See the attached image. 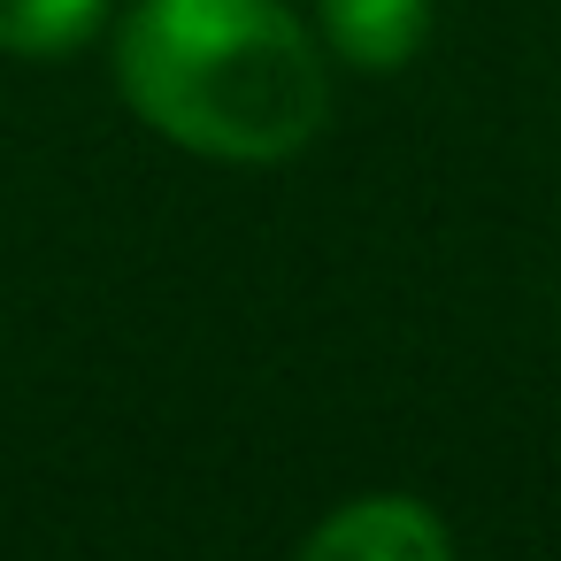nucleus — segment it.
I'll use <instances>...</instances> for the list:
<instances>
[{"mask_svg":"<svg viewBox=\"0 0 561 561\" xmlns=\"http://www.w3.org/2000/svg\"><path fill=\"white\" fill-rule=\"evenodd\" d=\"M300 561H454V538L415 492H362L308 530Z\"/></svg>","mask_w":561,"mask_h":561,"instance_id":"nucleus-2","label":"nucleus"},{"mask_svg":"<svg viewBox=\"0 0 561 561\" xmlns=\"http://www.w3.org/2000/svg\"><path fill=\"white\" fill-rule=\"evenodd\" d=\"M316 24L339 62L354 70H400L431 39V0H316Z\"/></svg>","mask_w":561,"mask_h":561,"instance_id":"nucleus-3","label":"nucleus"},{"mask_svg":"<svg viewBox=\"0 0 561 561\" xmlns=\"http://www.w3.org/2000/svg\"><path fill=\"white\" fill-rule=\"evenodd\" d=\"M116 85L208 162H293L331 116L323 39L285 0H139L116 32Z\"/></svg>","mask_w":561,"mask_h":561,"instance_id":"nucleus-1","label":"nucleus"},{"mask_svg":"<svg viewBox=\"0 0 561 561\" xmlns=\"http://www.w3.org/2000/svg\"><path fill=\"white\" fill-rule=\"evenodd\" d=\"M108 0H0V47L9 55H70L101 32Z\"/></svg>","mask_w":561,"mask_h":561,"instance_id":"nucleus-4","label":"nucleus"}]
</instances>
